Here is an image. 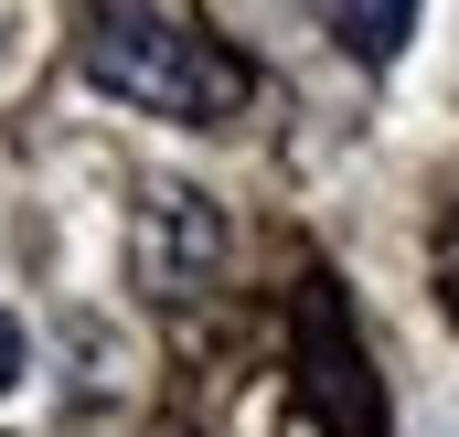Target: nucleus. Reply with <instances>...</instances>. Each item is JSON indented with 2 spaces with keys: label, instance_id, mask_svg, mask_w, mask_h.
<instances>
[{
  "label": "nucleus",
  "instance_id": "1",
  "mask_svg": "<svg viewBox=\"0 0 459 437\" xmlns=\"http://www.w3.org/2000/svg\"><path fill=\"white\" fill-rule=\"evenodd\" d=\"M75 64L108 86L117 107L193 117V128H214V117H235L246 97H256L246 54L214 43L204 21L160 11V0H86V11H75Z\"/></svg>",
  "mask_w": 459,
  "mask_h": 437
},
{
  "label": "nucleus",
  "instance_id": "4",
  "mask_svg": "<svg viewBox=\"0 0 459 437\" xmlns=\"http://www.w3.org/2000/svg\"><path fill=\"white\" fill-rule=\"evenodd\" d=\"M310 11H321V32L342 43L352 64H395L406 32H417V0H310Z\"/></svg>",
  "mask_w": 459,
  "mask_h": 437
},
{
  "label": "nucleus",
  "instance_id": "3",
  "mask_svg": "<svg viewBox=\"0 0 459 437\" xmlns=\"http://www.w3.org/2000/svg\"><path fill=\"white\" fill-rule=\"evenodd\" d=\"M150 235H171V245H150V288H193L214 267V245H225L193 193H150Z\"/></svg>",
  "mask_w": 459,
  "mask_h": 437
},
{
  "label": "nucleus",
  "instance_id": "5",
  "mask_svg": "<svg viewBox=\"0 0 459 437\" xmlns=\"http://www.w3.org/2000/svg\"><path fill=\"white\" fill-rule=\"evenodd\" d=\"M22 373V330H11V310H0V384Z\"/></svg>",
  "mask_w": 459,
  "mask_h": 437
},
{
  "label": "nucleus",
  "instance_id": "2",
  "mask_svg": "<svg viewBox=\"0 0 459 437\" xmlns=\"http://www.w3.org/2000/svg\"><path fill=\"white\" fill-rule=\"evenodd\" d=\"M299 395H310L321 427L385 437V406H374V373H363V352H352V321H342V288H332V278L299 288Z\"/></svg>",
  "mask_w": 459,
  "mask_h": 437
}]
</instances>
